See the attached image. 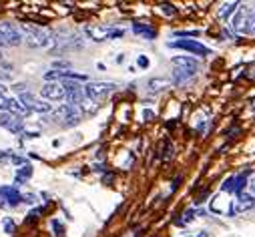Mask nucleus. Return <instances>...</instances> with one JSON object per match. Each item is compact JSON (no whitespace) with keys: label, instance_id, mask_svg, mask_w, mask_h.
Here are the masks:
<instances>
[{"label":"nucleus","instance_id":"f257e3e1","mask_svg":"<svg viewBox=\"0 0 255 237\" xmlns=\"http://www.w3.org/2000/svg\"><path fill=\"white\" fill-rule=\"evenodd\" d=\"M20 32H22V42L30 48H52L56 44L52 32H48L46 28H40V26H32V24H20L18 26Z\"/></svg>","mask_w":255,"mask_h":237},{"label":"nucleus","instance_id":"9d476101","mask_svg":"<svg viewBox=\"0 0 255 237\" xmlns=\"http://www.w3.org/2000/svg\"><path fill=\"white\" fill-rule=\"evenodd\" d=\"M249 8L239 4V8L235 10V16L231 18V30L235 32H245V24H247V18H249Z\"/></svg>","mask_w":255,"mask_h":237},{"label":"nucleus","instance_id":"1a4fd4ad","mask_svg":"<svg viewBox=\"0 0 255 237\" xmlns=\"http://www.w3.org/2000/svg\"><path fill=\"white\" fill-rule=\"evenodd\" d=\"M0 127H4L6 131H10V133H22L24 131V125H22V121L18 117H14V115H10V113H0Z\"/></svg>","mask_w":255,"mask_h":237},{"label":"nucleus","instance_id":"6ab92c4d","mask_svg":"<svg viewBox=\"0 0 255 237\" xmlns=\"http://www.w3.org/2000/svg\"><path fill=\"white\" fill-rule=\"evenodd\" d=\"M99 107H97V103L95 101H91V99H85L81 105H79V111L83 113V115H89V113H95Z\"/></svg>","mask_w":255,"mask_h":237},{"label":"nucleus","instance_id":"39448f33","mask_svg":"<svg viewBox=\"0 0 255 237\" xmlns=\"http://www.w3.org/2000/svg\"><path fill=\"white\" fill-rule=\"evenodd\" d=\"M169 46L173 48H179V50H185V52H191V54H203V56H209L211 50L201 44L199 40H191V38H185V40H173L169 42Z\"/></svg>","mask_w":255,"mask_h":237},{"label":"nucleus","instance_id":"20e7f679","mask_svg":"<svg viewBox=\"0 0 255 237\" xmlns=\"http://www.w3.org/2000/svg\"><path fill=\"white\" fill-rule=\"evenodd\" d=\"M54 117H58L60 121H65L67 127H73V125H77L81 118H83V113H81L79 107H75V105H60V107L54 111Z\"/></svg>","mask_w":255,"mask_h":237},{"label":"nucleus","instance_id":"5701e85b","mask_svg":"<svg viewBox=\"0 0 255 237\" xmlns=\"http://www.w3.org/2000/svg\"><path fill=\"white\" fill-rule=\"evenodd\" d=\"M161 10H163L167 16H175V14H177V10H175L173 4H161Z\"/></svg>","mask_w":255,"mask_h":237},{"label":"nucleus","instance_id":"bb28decb","mask_svg":"<svg viewBox=\"0 0 255 237\" xmlns=\"http://www.w3.org/2000/svg\"><path fill=\"white\" fill-rule=\"evenodd\" d=\"M0 46H4V42H2V38H0Z\"/></svg>","mask_w":255,"mask_h":237},{"label":"nucleus","instance_id":"f03ea898","mask_svg":"<svg viewBox=\"0 0 255 237\" xmlns=\"http://www.w3.org/2000/svg\"><path fill=\"white\" fill-rule=\"evenodd\" d=\"M0 38H2L4 46H18L24 40L20 28L10 22H0Z\"/></svg>","mask_w":255,"mask_h":237},{"label":"nucleus","instance_id":"4be33fe9","mask_svg":"<svg viewBox=\"0 0 255 237\" xmlns=\"http://www.w3.org/2000/svg\"><path fill=\"white\" fill-rule=\"evenodd\" d=\"M199 34V30H179V32H175V38L179 40L181 36L183 38H189V36H197Z\"/></svg>","mask_w":255,"mask_h":237},{"label":"nucleus","instance_id":"0eeeda50","mask_svg":"<svg viewBox=\"0 0 255 237\" xmlns=\"http://www.w3.org/2000/svg\"><path fill=\"white\" fill-rule=\"evenodd\" d=\"M62 87H65V99L69 101V105L79 107L87 99L85 97V89L79 83H62Z\"/></svg>","mask_w":255,"mask_h":237},{"label":"nucleus","instance_id":"dca6fc26","mask_svg":"<svg viewBox=\"0 0 255 237\" xmlns=\"http://www.w3.org/2000/svg\"><path fill=\"white\" fill-rule=\"evenodd\" d=\"M133 32L139 34V36H145L147 40H151V38L157 36V30H153V28H151L149 24H145V22H135V24H133Z\"/></svg>","mask_w":255,"mask_h":237},{"label":"nucleus","instance_id":"393cba45","mask_svg":"<svg viewBox=\"0 0 255 237\" xmlns=\"http://www.w3.org/2000/svg\"><path fill=\"white\" fill-rule=\"evenodd\" d=\"M137 65H139L141 69H147V67H149V61H147V56H139V58H137Z\"/></svg>","mask_w":255,"mask_h":237},{"label":"nucleus","instance_id":"a211bd4d","mask_svg":"<svg viewBox=\"0 0 255 237\" xmlns=\"http://www.w3.org/2000/svg\"><path fill=\"white\" fill-rule=\"evenodd\" d=\"M239 8V2H225L221 8H219V18H229V14H235V10Z\"/></svg>","mask_w":255,"mask_h":237},{"label":"nucleus","instance_id":"412c9836","mask_svg":"<svg viewBox=\"0 0 255 237\" xmlns=\"http://www.w3.org/2000/svg\"><path fill=\"white\" fill-rule=\"evenodd\" d=\"M167 87H169V81H165V79H151L149 81V89L151 91H163Z\"/></svg>","mask_w":255,"mask_h":237},{"label":"nucleus","instance_id":"423d86ee","mask_svg":"<svg viewBox=\"0 0 255 237\" xmlns=\"http://www.w3.org/2000/svg\"><path fill=\"white\" fill-rule=\"evenodd\" d=\"M18 101H20L28 111H36V113H50V111H52V107H50L46 101H40V99H36V97L30 95V93H22V95L18 97Z\"/></svg>","mask_w":255,"mask_h":237},{"label":"nucleus","instance_id":"6e6552de","mask_svg":"<svg viewBox=\"0 0 255 237\" xmlns=\"http://www.w3.org/2000/svg\"><path fill=\"white\" fill-rule=\"evenodd\" d=\"M40 95L46 101H62L65 99V87H62V83H44Z\"/></svg>","mask_w":255,"mask_h":237},{"label":"nucleus","instance_id":"f8f14e48","mask_svg":"<svg viewBox=\"0 0 255 237\" xmlns=\"http://www.w3.org/2000/svg\"><path fill=\"white\" fill-rule=\"evenodd\" d=\"M87 34L91 36V40L103 42V40H107V38L113 36V28H105V26H87Z\"/></svg>","mask_w":255,"mask_h":237},{"label":"nucleus","instance_id":"c85d7f7f","mask_svg":"<svg viewBox=\"0 0 255 237\" xmlns=\"http://www.w3.org/2000/svg\"><path fill=\"white\" fill-rule=\"evenodd\" d=\"M0 205H2V201H0Z\"/></svg>","mask_w":255,"mask_h":237},{"label":"nucleus","instance_id":"4468645a","mask_svg":"<svg viewBox=\"0 0 255 237\" xmlns=\"http://www.w3.org/2000/svg\"><path fill=\"white\" fill-rule=\"evenodd\" d=\"M0 197H4L10 205H18L20 201H24V197L18 193L16 187H0Z\"/></svg>","mask_w":255,"mask_h":237},{"label":"nucleus","instance_id":"aec40b11","mask_svg":"<svg viewBox=\"0 0 255 237\" xmlns=\"http://www.w3.org/2000/svg\"><path fill=\"white\" fill-rule=\"evenodd\" d=\"M30 175H32V167H30V165L20 167V169H18V173H16V183H22L24 179H28Z\"/></svg>","mask_w":255,"mask_h":237},{"label":"nucleus","instance_id":"cd10ccee","mask_svg":"<svg viewBox=\"0 0 255 237\" xmlns=\"http://www.w3.org/2000/svg\"><path fill=\"white\" fill-rule=\"evenodd\" d=\"M251 187H253V191H255V181H253V185H251Z\"/></svg>","mask_w":255,"mask_h":237},{"label":"nucleus","instance_id":"b1692460","mask_svg":"<svg viewBox=\"0 0 255 237\" xmlns=\"http://www.w3.org/2000/svg\"><path fill=\"white\" fill-rule=\"evenodd\" d=\"M163 157H165V159H169V157H173V145H171L169 141L165 143V153H163Z\"/></svg>","mask_w":255,"mask_h":237},{"label":"nucleus","instance_id":"2eb2a0df","mask_svg":"<svg viewBox=\"0 0 255 237\" xmlns=\"http://www.w3.org/2000/svg\"><path fill=\"white\" fill-rule=\"evenodd\" d=\"M6 113H10V115H14V117H24V115H28L30 111L18 101V99H8V107H6Z\"/></svg>","mask_w":255,"mask_h":237},{"label":"nucleus","instance_id":"a878e982","mask_svg":"<svg viewBox=\"0 0 255 237\" xmlns=\"http://www.w3.org/2000/svg\"><path fill=\"white\" fill-rule=\"evenodd\" d=\"M12 229H14V223H12V221H6V231L12 233Z\"/></svg>","mask_w":255,"mask_h":237},{"label":"nucleus","instance_id":"ddd939ff","mask_svg":"<svg viewBox=\"0 0 255 237\" xmlns=\"http://www.w3.org/2000/svg\"><path fill=\"white\" fill-rule=\"evenodd\" d=\"M233 207H235V213L237 211H249L255 207V195L251 193H241L237 195V201H233Z\"/></svg>","mask_w":255,"mask_h":237},{"label":"nucleus","instance_id":"9b49d317","mask_svg":"<svg viewBox=\"0 0 255 237\" xmlns=\"http://www.w3.org/2000/svg\"><path fill=\"white\" fill-rule=\"evenodd\" d=\"M173 65L175 69H185V71H199V61H195L193 56H175L173 58Z\"/></svg>","mask_w":255,"mask_h":237},{"label":"nucleus","instance_id":"7ed1b4c3","mask_svg":"<svg viewBox=\"0 0 255 237\" xmlns=\"http://www.w3.org/2000/svg\"><path fill=\"white\" fill-rule=\"evenodd\" d=\"M83 89H85V97H87V99L97 101V99H103V97H107L109 93H113V91L117 89V85H115V83L91 81V83H87V87H83Z\"/></svg>","mask_w":255,"mask_h":237},{"label":"nucleus","instance_id":"f3484780","mask_svg":"<svg viewBox=\"0 0 255 237\" xmlns=\"http://www.w3.org/2000/svg\"><path fill=\"white\" fill-rule=\"evenodd\" d=\"M197 73H193V71H185V69H175L173 71V81L177 83V85H183V83H187L189 79H193Z\"/></svg>","mask_w":255,"mask_h":237}]
</instances>
